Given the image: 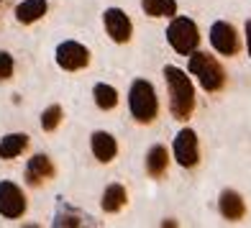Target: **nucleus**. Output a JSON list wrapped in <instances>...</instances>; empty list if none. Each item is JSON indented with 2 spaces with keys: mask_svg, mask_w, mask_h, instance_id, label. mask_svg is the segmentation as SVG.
<instances>
[{
  "mask_svg": "<svg viewBox=\"0 0 251 228\" xmlns=\"http://www.w3.org/2000/svg\"><path fill=\"white\" fill-rule=\"evenodd\" d=\"M102 26H105V33L116 44L131 41L133 24H131V18L126 16V10H121V8H105V13H102Z\"/></svg>",
  "mask_w": 251,
  "mask_h": 228,
  "instance_id": "nucleus-9",
  "label": "nucleus"
},
{
  "mask_svg": "<svg viewBox=\"0 0 251 228\" xmlns=\"http://www.w3.org/2000/svg\"><path fill=\"white\" fill-rule=\"evenodd\" d=\"M218 210L226 221H241L244 213H246V203L236 190H223L221 200H218Z\"/></svg>",
  "mask_w": 251,
  "mask_h": 228,
  "instance_id": "nucleus-12",
  "label": "nucleus"
},
{
  "mask_svg": "<svg viewBox=\"0 0 251 228\" xmlns=\"http://www.w3.org/2000/svg\"><path fill=\"white\" fill-rule=\"evenodd\" d=\"M210 44H213V49L218 54H223V56L238 54V47H241L238 31L228 24V21H215V24L210 26Z\"/></svg>",
  "mask_w": 251,
  "mask_h": 228,
  "instance_id": "nucleus-8",
  "label": "nucleus"
},
{
  "mask_svg": "<svg viewBox=\"0 0 251 228\" xmlns=\"http://www.w3.org/2000/svg\"><path fill=\"white\" fill-rule=\"evenodd\" d=\"M128 108H131L133 121H139V123H151L159 116V98L149 79H133L131 82Z\"/></svg>",
  "mask_w": 251,
  "mask_h": 228,
  "instance_id": "nucleus-3",
  "label": "nucleus"
},
{
  "mask_svg": "<svg viewBox=\"0 0 251 228\" xmlns=\"http://www.w3.org/2000/svg\"><path fill=\"white\" fill-rule=\"evenodd\" d=\"M26 146H28L26 133H8L0 139V159H16L24 154Z\"/></svg>",
  "mask_w": 251,
  "mask_h": 228,
  "instance_id": "nucleus-14",
  "label": "nucleus"
},
{
  "mask_svg": "<svg viewBox=\"0 0 251 228\" xmlns=\"http://www.w3.org/2000/svg\"><path fill=\"white\" fill-rule=\"evenodd\" d=\"M62 118H64L62 108L59 105H49L47 110L41 113V128L44 131H56V128H59V123H62Z\"/></svg>",
  "mask_w": 251,
  "mask_h": 228,
  "instance_id": "nucleus-19",
  "label": "nucleus"
},
{
  "mask_svg": "<svg viewBox=\"0 0 251 228\" xmlns=\"http://www.w3.org/2000/svg\"><path fill=\"white\" fill-rule=\"evenodd\" d=\"M126 200H128V195H126V187L118 185V182H113V185H108L105 192H102L100 205H102V210H105V213H118L123 205H126Z\"/></svg>",
  "mask_w": 251,
  "mask_h": 228,
  "instance_id": "nucleus-15",
  "label": "nucleus"
},
{
  "mask_svg": "<svg viewBox=\"0 0 251 228\" xmlns=\"http://www.w3.org/2000/svg\"><path fill=\"white\" fill-rule=\"evenodd\" d=\"M187 70H190L192 77H198V82H200V87L205 90V93H218V90H223V85H226V70L213 54L192 51Z\"/></svg>",
  "mask_w": 251,
  "mask_h": 228,
  "instance_id": "nucleus-2",
  "label": "nucleus"
},
{
  "mask_svg": "<svg viewBox=\"0 0 251 228\" xmlns=\"http://www.w3.org/2000/svg\"><path fill=\"white\" fill-rule=\"evenodd\" d=\"M167 164H169V154L162 144H156L149 149V154H146V172H149L151 177H162L167 172Z\"/></svg>",
  "mask_w": 251,
  "mask_h": 228,
  "instance_id": "nucleus-17",
  "label": "nucleus"
},
{
  "mask_svg": "<svg viewBox=\"0 0 251 228\" xmlns=\"http://www.w3.org/2000/svg\"><path fill=\"white\" fill-rule=\"evenodd\" d=\"M56 64L62 67L64 72H77L82 67L90 64V49L82 47L77 41H62L56 47Z\"/></svg>",
  "mask_w": 251,
  "mask_h": 228,
  "instance_id": "nucleus-7",
  "label": "nucleus"
},
{
  "mask_svg": "<svg viewBox=\"0 0 251 228\" xmlns=\"http://www.w3.org/2000/svg\"><path fill=\"white\" fill-rule=\"evenodd\" d=\"M93 98H95V105L100 110H113L118 105V90L113 85H105V82H98L93 87Z\"/></svg>",
  "mask_w": 251,
  "mask_h": 228,
  "instance_id": "nucleus-18",
  "label": "nucleus"
},
{
  "mask_svg": "<svg viewBox=\"0 0 251 228\" xmlns=\"http://www.w3.org/2000/svg\"><path fill=\"white\" fill-rule=\"evenodd\" d=\"M54 177V164L47 154H33L26 164V182L31 187H39L41 182Z\"/></svg>",
  "mask_w": 251,
  "mask_h": 228,
  "instance_id": "nucleus-10",
  "label": "nucleus"
},
{
  "mask_svg": "<svg viewBox=\"0 0 251 228\" xmlns=\"http://www.w3.org/2000/svg\"><path fill=\"white\" fill-rule=\"evenodd\" d=\"M246 49H249V56H251V21H246Z\"/></svg>",
  "mask_w": 251,
  "mask_h": 228,
  "instance_id": "nucleus-22",
  "label": "nucleus"
},
{
  "mask_svg": "<svg viewBox=\"0 0 251 228\" xmlns=\"http://www.w3.org/2000/svg\"><path fill=\"white\" fill-rule=\"evenodd\" d=\"M0 3H3V0H0Z\"/></svg>",
  "mask_w": 251,
  "mask_h": 228,
  "instance_id": "nucleus-23",
  "label": "nucleus"
},
{
  "mask_svg": "<svg viewBox=\"0 0 251 228\" xmlns=\"http://www.w3.org/2000/svg\"><path fill=\"white\" fill-rule=\"evenodd\" d=\"M16 70V62L8 51H0V79H10Z\"/></svg>",
  "mask_w": 251,
  "mask_h": 228,
  "instance_id": "nucleus-20",
  "label": "nucleus"
},
{
  "mask_svg": "<svg viewBox=\"0 0 251 228\" xmlns=\"http://www.w3.org/2000/svg\"><path fill=\"white\" fill-rule=\"evenodd\" d=\"M164 82L169 90V110L177 121H187L195 110V87H192V79L187 77L185 70H179L175 64L164 67Z\"/></svg>",
  "mask_w": 251,
  "mask_h": 228,
  "instance_id": "nucleus-1",
  "label": "nucleus"
},
{
  "mask_svg": "<svg viewBox=\"0 0 251 228\" xmlns=\"http://www.w3.org/2000/svg\"><path fill=\"white\" fill-rule=\"evenodd\" d=\"M167 41L177 54L190 56L192 51H198L200 47V28L192 18L187 16H175L172 24L167 26Z\"/></svg>",
  "mask_w": 251,
  "mask_h": 228,
  "instance_id": "nucleus-4",
  "label": "nucleus"
},
{
  "mask_svg": "<svg viewBox=\"0 0 251 228\" xmlns=\"http://www.w3.org/2000/svg\"><path fill=\"white\" fill-rule=\"evenodd\" d=\"M90 146H93L95 159H98V162H102V164L113 162L116 154H118V141L113 139L108 131H95L93 139H90Z\"/></svg>",
  "mask_w": 251,
  "mask_h": 228,
  "instance_id": "nucleus-11",
  "label": "nucleus"
},
{
  "mask_svg": "<svg viewBox=\"0 0 251 228\" xmlns=\"http://www.w3.org/2000/svg\"><path fill=\"white\" fill-rule=\"evenodd\" d=\"M47 10H49L47 0H24V3L16 5V21L24 26H31V24H36L39 18L47 16Z\"/></svg>",
  "mask_w": 251,
  "mask_h": 228,
  "instance_id": "nucleus-13",
  "label": "nucleus"
},
{
  "mask_svg": "<svg viewBox=\"0 0 251 228\" xmlns=\"http://www.w3.org/2000/svg\"><path fill=\"white\" fill-rule=\"evenodd\" d=\"M54 226H79V218H75V215H56Z\"/></svg>",
  "mask_w": 251,
  "mask_h": 228,
  "instance_id": "nucleus-21",
  "label": "nucleus"
},
{
  "mask_svg": "<svg viewBox=\"0 0 251 228\" xmlns=\"http://www.w3.org/2000/svg\"><path fill=\"white\" fill-rule=\"evenodd\" d=\"M172 154L177 159L179 167L192 169L200 162V144H198V133L192 128H182L175 136V144H172Z\"/></svg>",
  "mask_w": 251,
  "mask_h": 228,
  "instance_id": "nucleus-5",
  "label": "nucleus"
},
{
  "mask_svg": "<svg viewBox=\"0 0 251 228\" xmlns=\"http://www.w3.org/2000/svg\"><path fill=\"white\" fill-rule=\"evenodd\" d=\"M26 213V198H24V190H21L16 182H8L3 179L0 182V215L3 218L16 221Z\"/></svg>",
  "mask_w": 251,
  "mask_h": 228,
  "instance_id": "nucleus-6",
  "label": "nucleus"
},
{
  "mask_svg": "<svg viewBox=\"0 0 251 228\" xmlns=\"http://www.w3.org/2000/svg\"><path fill=\"white\" fill-rule=\"evenodd\" d=\"M141 10L151 18H175L177 0H141Z\"/></svg>",
  "mask_w": 251,
  "mask_h": 228,
  "instance_id": "nucleus-16",
  "label": "nucleus"
}]
</instances>
